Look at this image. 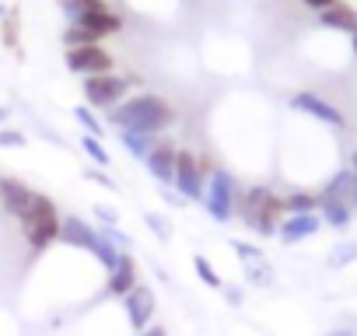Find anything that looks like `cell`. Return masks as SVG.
<instances>
[{
    "instance_id": "obj_1",
    "label": "cell",
    "mask_w": 357,
    "mask_h": 336,
    "mask_svg": "<svg viewBox=\"0 0 357 336\" xmlns=\"http://www.w3.org/2000/svg\"><path fill=\"white\" fill-rule=\"evenodd\" d=\"M105 123L116 126V130H137V133H154L158 137L161 130L175 126V105L161 95L140 91V95L123 98L116 109H109Z\"/></svg>"
},
{
    "instance_id": "obj_2",
    "label": "cell",
    "mask_w": 357,
    "mask_h": 336,
    "mask_svg": "<svg viewBox=\"0 0 357 336\" xmlns=\"http://www.w3.org/2000/svg\"><path fill=\"white\" fill-rule=\"evenodd\" d=\"M235 214H242L245 228L256 231V235H263V238L277 235L280 221L287 217V214H284L280 193H273L270 186H249V190H242V193H238V211H235Z\"/></svg>"
},
{
    "instance_id": "obj_3",
    "label": "cell",
    "mask_w": 357,
    "mask_h": 336,
    "mask_svg": "<svg viewBox=\"0 0 357 336\" xmlns=\"http://www.w3.org/2000/svg\"><path fill=\"white\" fill-rule=\"evenodd\" d=\"M211 172H214V165H211L207 154H193V151H183V147H178L172 190L183 197L186 204H197V200H204V190H207Z\"/></svg>"
},
{
    "instance_id": "obj_4",
    "label": "cell",
    "mask_w": 357,
    "mask_h": 336,
    "mask_svg": "<svg viewBox=\"0 0 357 336\" xmlns=\"http://www.w3.org/2000/svg\"><path fill=\"white\" fill-rule=\"evenodd\" d=\"M238 183H235V176L228 172V168H218L214 165V172H211V179H207V190H204V207H207V214H211V221H218V224H228L231 217H235V211H238Z\"/></svg>"
},
{
    "instance_id": "obj_5",
    "label": "cell",
    "mask_w": 357,
    "mask_h": 336,
    "mask_svg": "<svg viewBox=\"0 0 357 336\" xmlns=\"http://www.w3.org/2000/svg\"><path fill=\"white\" fill-rule=\"evenodd\" d=\"M60 211H56V204L50 200V197H36V207L29 211V217L22 221V231H25V242L36 249V252H43V249H50L53 242H60Z\"/></svg>"
},
{
    "instance_id": "obj_6",
    "label": "cell",
    "mask_w": 357,
    "mask_h": 336,
    "mask_svg": "<svg viewBox=\"0 0 357 336\" xmlns=\"http://www.w3.org/2000/svg\"><path fill=\"white\" fill-rule=\"evenodd\" d=\"M137 74H91L84 77V98L91 109H116L123 98H130V88L137 84Z\"/></svg>"
},
{
    "instance_id": "obj_7",
    "label": "cell",
    "mask_w": 357,
    "mask_h": 336,
    "mask_svg": "<svg viewBox=\"0 0 357 336\" xmlns=\"http://www.w3.org/2000/svg\"><path fill=\"white\" fill-rule=\"evenodd\" d=\"M63 63H67L70 74H81V77H91V74H112V67H116L112 53H109L102 43L67 49V53H63Z\"/></svg>"
},
{
    "instance_id": "obj_8",
    "label": "cell",
    "mask_w": 357,
    "mask_h": 336,
    "mask_svg": "<svg viewBox=\"0 0 357 336\" xmlns=\"http://www.w3.org/2000/svg\"><path fill=\"white\" fill-rule=\"evenodd\" d=\"M291 109H294V112H305V116H312V119H319L322 126H333V130H343V126H347V116L340 112V105H333L329 98H322V95H315V91H298V95H291Z\"/></svg>"
},
{
    "instance_id": "obj_9",
    "label": "cell",
    "mask_w": 357,
    "mask_h": 336,
    "mask_svg": "<svg viewBox=\"0 0 357 336\" xmlns=\"http://www.w3.org/2000/svg\"><path fill=\"white\" fill-rule=\"evenodd\" d=\"M231 249H235V256H238V263H242V270H245V280H249L252 287H270V284H273V263L266 259V252H263L259 245H249V242L235 238Z\"/></svg>"
},
{
    "instance_id": "obj_10",
    "label": "cell",
    "mask_w": 357,
    "mask_h": 336,
    "mask_svg": "<svg viewBox=\"0 0 357 336\" xmlns=\"http://www.w3.org/2000/svg\"><path fill=\"white\" fill-rule=\"evenodd\" d=\"M36 190H29V183L15 179V176H0V207L4 214H11L15 221H25L29 211L36 207Z\"/></svg>"
},
{
    "instance_id": "obj_11",
    "label": "cell",
    "mask_w": 357,
    "mask_h": 336,
    "mask_svg": "<svg viewBox=\"0 0 357 336\" xmlns=\"http://www.w3.org/2000/svg\"><path fill=\"white\" fill-rule=\"evenodd\" d=\"M154 308H158V298L147 284H137L126 298H123V312H126V322L133 333H144L154 319Z\"/></svg>"
},
{
    "instance_id": "obj_12",
    "label": "cell",
    "mask_w": 357,
    "mask_h": 336,
    "mask_svg": "<svg viewBox=\"0 0 357 336\" xmlns=\"http://www.w3.org/2000/svg\"><path fill=\"white\" fill-rule=\"evenodd\" d=\"M175 158H178V147H175L172 140H158L154 151L144 158L147 172H151V179H154L158 186H168V190H172V183H175Z\"/></svg>"
},
{
    "instance_id": "obj_13",
    "label": "cell",
    "mask_w": 357,
    "mask_h": 336,
    "mask_svg": "<svg viewBox=\"0 0 357 336\" xmlns=\"http://www.w3.org/2000/svg\"><path fill=\"white\" fill-rule=\"evenodd\" d=\"M319 228H322V217L319 214H287L280 221V228H277V238L284 245H298V242L319 235Z\"/></svg>"
},
{
    "instance_id": "obj_14",
    "label": "cell",
    "mask_w": 357,
    "mask_h": 336,
    "mask_svg": "<svg viewBox=\"0 0 357 336\" xmlns=\"http://www.w3.org/2000/svg\"><path fill=\"white\" fill-rule=\"evenodd\" d=\"M140 284V270H137V259L130 256V252H119V259H116V266L109 270V284H105V291L112 294V298H126L133 287Z\"/></svg>"
},
{
    "instance_id": "obj_15",
    "label": "cell",
    "mask_w": 357,
    "mask_h": 336,
    "mask_svg": "<svg viewBox=\"0 0 357 336\" xmlns=\"http://www.w3.org/2000/svg\"><path fill=\"white\" fill-rule=\"evenodd\" d=\"M319 25L322 29H333V32H347V36H357V11L343 0H336L333 8L319 11Z\"/></svg>"
},
{
    "instance_id": "obj_16",
    "label": "cell",
    "mask_w": 357,
    "mask_h": 336,
    "mask_svg": "<svg viewBox=\"0 0 357 336\" xmlns=\"http://www.w3.org/2000/svg\"><path fill=\"white\" fill-rule=\"evenodd\" d=\"M77 25L88 29L91 36H98V39H109V36L123 32V15H116L112 8H102V11H88Z\"/></svg>"
},
{
    "instance_id": "obj_17",
    "label": "cell",
    "mask_w": 357,
    "mask_h": 336,
    "mask_svg": "<svg viewBox=\"0 0 357 336\" xmlns=\"http://www.w3.org/2000/svg\"><path fill=\"white\" fill-rule=\"evenodd\" d=\"M319 217H322V224H329V228L343 231V228H350V221H354V207H350L347 200L319 197Z\"/></svg>"
},
{
    "instance_id": "obj_18",
    "label": "cell",
    "mask_w": 357,
    "mask_h": 336,
    "mask_svg": "<svg viewBox=\"0 0 357 336\" xmlns=\"http://www.w3.org/2000/svg\"><path fill=\"white\" fill-rule=\"evenodd\" d=\"M119 144H123L137 161H144V158L154 151L158 137H154V133H137V130H119Z\"/></svg>"
},
{
    "instance_id": "obj_19",
    "label": "cell",
    "mask_w": 357,
    "mask_h": 336,
    "mask_svg": "<svg viewBox=\"0 0 357 336\" xmlns=\"http://www.w3.org/2000/svg\"><path fill=\"white\" fill-rule=\"evenodd\" d=\"M280 200H284V214H319V193L291 190V193H284Z\"/></svg>"
},
{
    "instance_id": "obj_20",
    "label": "cell",
    "mask_w": 357,
    "mask_h": 336,
    "mask_svg": "<svg viewBox=\"0 0 357 336\" xmlns=\"http://www.w3.org/2000/svg\"><path fill=\"white\" fill-rule=\"evenodd\" d=\"M354 168H340V172H333L329 176V183L322 186V193L319 197H333V200H347L350 204V190H354Z\"/></svg>"
},
{
    "instance_id": "obj_21",
    "label": "cell",
    "mask_w": 357,
    "mask_h": 336,
    "mask_svg": "<svg viewBox=\"0 0 357 336\" xmlns=\"http://www.w3.org/2000/svg\"><path fill=\"white\" fill-rule=\"evenodd\" d=\"M56 4H60L63 18H67L70 25H77L88 11H102V8H105V0H56Z\"/></svg>"
},
{
    "instance_id": "obj_22",
    "label": "cell",
    "mask_w": 357,
    "mask_h": 336,
    "mask_svg": "<svg viewBox=\"0 0 357 336\" xmlns=\"http://www.w3.org/2000/svg\"><path fill=\"white\" fill-rule=\"evenodd\" d=\"M74 119L81 123V130L88 133V137H105V123L98 119V112L91 109V105H74Z\"/></svg>"
},
{
    "instance_id": "obj_23",
    "label": "cell",
    "mask_w": 357,
    "mask_h": 336,
    "mask_svg": "<svg viewBox=\"0 0 357 336\" xmlns=\"http://www.w3.org/2000/svg\"><path fill=\"white\" fill-rule=\"evenodd\" d=\"M81 151H84V158H88L95 168H109V165H112V158H109V151H105V144H102L98 137L81 133Z\"/></svg>"
},
{
    "instance_id": "obj_24",
    "label": "cell",
    "mask_w": 357,
    "mask_h": 336,
    "mask_svg": "<svg viewBox=\"0 0 357 336\" xmlns=\"http://www.w3.org/2000/svg\"><path fill=\"white\" fill-rule=\"evenodd\" d=\"M193 270H197V277H200L207 287H214V291H221V287H225V277L214 270V263H211L207 256H193Z\"/></svg>"
},
{
    "instance_id": "obj_25",
    "label": "cell",
    "mask_w": 357,
    "mask_h": 336,
    "mask_svg": "<svg viewBox=\"0 0 357 336\" xmlns=\"http://www.w3.org/2000/svg\"><path fill=\"white\" fill-rule=\"evenodd\" d=\"M333 270H340V266H350V263H357V242H336V249L329 252V259H326Z\"/></svg>"
},
{
    "instance_id": "obj_26",
    "label": "cell",
    "mask_w": 357,
    "mask_h": 336,
    "mask_svg": "<svg viewBox=\"0 0 357 336\" xmlns=\"http://www.w3.org/2000/svg\"><path fill=\"white\" fill-rule=\"evenodd\" d=\"M91 43H102L98 36H91L88 29H81V25H67L63 29V46L67 49H77V46H91Z\"/></svg>"
},
{
    "instance_id": "obj_27",
    "label": "cell",
    "mask_w": 357,
    "mask_h": 336,
    "mask_svg": "<svg viewBox=\"0 0 357 336\" xmlns=\"http://www.w3.org/2000/svg\"><path fill=\"white\" fill-rule=\"evenodd\" d=\"M102 238H105L112 249H119V252H130V249H133V238H130L126 231H119V228H102Z\"/></svg>"
},
{
    "instance_id": "obj_28",
    "label": "cell",
    "mask_w": 357,
    "mask_h": 336,
    "mask_svg": "<svg viewBox=\"0 0 357 336\" xmlns=\"http://www.w3.org/2000/svg\"><path fill=\"white\" fill-rule=\"evenodd\" d=\"M144 224L158 235V242H168V238H172V224H168L161 214H144Z\"/></svg>"
},
{
    "instance_id": "obj_29",
    "label": "cell",
    "mask_w": 357,
    "mask_h": 336,
    "mask_svg": "<svg viewBox=\"0 0 357 336\" xmlns=\"http://www.w3.org/2000/svg\"><path fill=\"white\" fill-rule=\"evenodd\" d=\"M91 214H95L105 228H119V211H116V207H109V204H95Z\"/></svg>"
},
{
    "instance_id": "obj_30",
    "label": "cell",
    "mask_w": 357,
    "mask_h": 336,
    "mask_svg": "<svg viewBox=\"0 0 357 336\" xmlns=\"http://www.w3.org/2000/svg\"><path fill=\"white\" fill-rule=\"evenodd\" d=\"M25 144H29V137L22 130H15V126L0 130V147H25Z\"/></svg>"
},
{
    "instance_id": "obj_31",
    "label": "cell",
    "mask_w": 357,
    "mask_h": 336,
    "mask_svg": "<svg viewBox=\"0 0 357 336\" xmlns=\"http://www.w3.org/2000/svg\"><path fill=\"white\" fill-rule=\"evenodd\" d=\"M84 179H88V183H98V186H105V190H116V183H112L109 176H102L98 168H88V172H84Z\"/></svg>"
},
{
    "instance_id": "obj_32",
    "label": "cell",
    "mask_w": 357,
    "mask_h": 336,
    "mask_svg": "<svg viewBox=\"0 0 357 336\" xmlns=\"http://www.w3.org/2000/svg\"><path fill=\"white\" fill-rule=\"evenodd\" d=\"M161 200H165V204H172V207H183V204H186L183 197H178L175 190H168V186H161Z\"/></svg>"
},
{
    "instance_id": "obj_33",
    "label": "cell",
    "mask_w": 357,
    "mask_h": 336,
    "mask_svg": "<svg viewBox=\"0 0 357 336\" xmlns=\"http://www.w3.org/2000/svg\"><path fill=\"white\" fill-rule=\"evenodd\" d=\"M301 4H305L308 11H315V15H319V11H326V8H333V4H336V0H301Z\"/></svg>"
},
{
    "instance_id": "obj_34",
    "label": "cell",
    "mask_w": 357,
    "mask_h": 336,
    "mask_svg": "<svg viewBox=\"0 0 357 336\" xmlns=\"http://www.w3.org/2000/svg\"><path fill=\"white\" fill-rule=\"evenodd\" d=\"M221 291L228 294V301H231V305H242V291H238V287H228V284H225Z\"/></svg>"
},
{
    "instance_id": "obj_35",
    "label": "cell",
    "mask_w": 357,
    "mask_h": 336,
    "mask_svg": "<svg viewBox=\"0 0 357 336\" xmlns=\"http://www.w3.org/2000/svg\"><path fill=\"white\" fill-rule=\"evenodd\" d=\"M140 336H168V333H165V329H161V326H147V329H144V333H140Z\"/></svg>"
},
{
    "instance_id": "obj_36",
    "label": "cell",
    "mask_w": 357,
    "mask_h": 336,
    "mask_svg": "<svg viewBox=\"0 0 357 336\" xmlns=\"http://www.w3.org/2000/svg\"><path fill=\"white\" fill-rule=\"evenodd\" d=\"M326 336H357V329H333V333H326Z\"/></svg>"
},
{
    "instance_id": "obj_37",
    "label": "cell",
    "mask_w": 357,
    "mask_h": 336,
    "mask_svg": "<svg viewBox=\"0 0 357 336\" xmlns=\"http://www.w3.org/2000/svg\"><path fill=\"white\" fill-rule=\"evenodd\" d=\"M354 176H357V172H354ZM350 207L357 211V179H354V190H350Z\"/></svg>"
},
{
    "instance_id": "obj_38",
    "label": "cell",
    "mask_w": 357,
    "mask_h": 336,
    "mask_svg": "<svg viewBox=\"0 0 357 336\" xmlns=\"http://www.w3.org/2000/svg\"><path fill=\"white\" fill-rule=\"evenodd\" d=\"M350 168H354V172H357V151L350 154Z\"/></svg>"
},
{
    "instance_id": "obj_39",
    "label": "cell",
    "mask_w": 357,
    "mask_h": 336,
    "mask_svg": "<svg viewBox=\"0 0 357 336\" xmlns=\"http://www.w3.org/2000/svg\"><path fill=\"white\" fill-rule=\"evenodd\" d=\"M350 49H354V56H357V36H350Z\"/></svg>"
},
{
    "instance_id": "obj_40",
    "label": "cell",
    "mask_w": 357,
    "mask_h": 336,
    "mask_svg": "<svg viewBox=\"0 0 357 336\" xmlns=\"http://www.w3.org/2000/svg\"><path fill=\"white\" fill-rule=\"evenodd\" d=\"M8 119V105H0V123H4Z\"/></svg>"
},
{
    "instance_id": "obj_41",
    "label": "cell",
    "mask_w": 357,
    "mask_h": 336,
    "mask_svg": "<svg viewBox=\"0 0 357 336\" xmlns=\"http://www.w3.org/2000/svg\"><path fill=\"white\" fill-rule=\"evenodd\" d=\"M4 18H8V8H4V4H0V22H4Z\"/></svg>"
}]
</instances>
